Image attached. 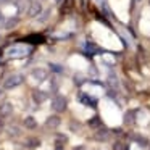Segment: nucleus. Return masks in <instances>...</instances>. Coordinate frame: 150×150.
<instances>
[{
    "label": "nucleus",
    "instance_id": "obj_16",
    "mask_svg": "<svg viewBox=\"0 0 150 150\" xmlns=\"http://www.w3.org/2000/svg\"><path fill=\"white\" fill-rule=\"evenodd\" d=\"M16 23H18V20H8L7 23H5V28H7V29H11V28L16 26Z\"/></svg>",
    "mask_w": 150,
    "mask_h": 150
},
{
    "label": "nucleus",
    "instance_id": "obj_8",
    "mask_svg": "<svg viewBox=\"0 0 150 150\" xmlns=\"http://www.w3.org/2000/svg\"><path fill=\"white\" fill-rule=\"evenodd\" d=\"M45 126H47V127H52V129L58 127V126H60V118H58V116H50V118H47Z\"/></svg>",
    "mask_w": 150,
    "mask_h": 150
},
{
    "label": "nucleus",
    "instance_id": "obj_3",
    "mask_svg": "<svg viewBox=\"0 0 150 150\" xmlns=\"http://www.w3.org/2000/svg\"><path fill=\"white\" fill-rule=\"evenodd\" d=\"M40 13H42V5H40L39 2H34V4L29 7V16L36 18V16H39Z\"/></svg>",
    "mask_w": 150,
    "mask_h": 150
},
{
    "label": "nucleus",
    "instance_id": "obj_5",
    "mask_svg": "<svg viewBox=\"0 0 150 150\" xmlns=\"http://www.w3.org/2000/svg\"><path fill=\"white\" fill-rule=\"evenodd\" d=\"M79 100L84 105H89V107H95V105H97V100H95V98H91L86 94H79Z\"/></svg>",
    "mask_w": 150,
    "mask_h": 150
},
{
    "label": "nucleus",
    "instance_id": "obj_6",
    "mask_svg": "<svg viewBox=\"0 0 150 150\" xmlns=\"http://www.w3.org/2000/svg\"><path fill=\"white\" fill-rule=\"evenodd\" d=\"M107 137H108V129H105V127L98 129L97 132L94 134V139L98 140V142H102V140H107Z\"/></svg>",
    "mask_w": 150,
    "mask_h": 150
},
{
    "label": "nucleus",
    "instance_id": "obj_2",
    "mask_svg": "<svg viewBox=\"0 0 150 150\" xmlns=\"http://www.w3.org/2000/svg\"><path fill=\"white\" fill-rule=\"evenodd\" d=\"M66 98L65 97H62V95H58V97H55L52 100V108L55 111H58V113H62V111H65L66 110Z\"/></svg>",
    "mask_w": 150,
    "mask_h": 150
},
{
    "label": "nucleus",
    "instance_id": "obj_4",
    "mask_svg": "<svg viewBox=\"0 0 150 150\" xmlns=\"http://www.w3.org/2000/svg\"><path fill=\"white\" fill-rule=\"evenodd\" d=\"M11 111H13V105L10 102H5L0 105V116H8V115H11Z\"/></svg>",
    "mask_w": 150,
    "mask_h": 150
},
{
    "label": "nucleus",
    "instance_id": "obj_18",
    "mask_svg": "<svg viewBox=\"0 0 150 150\" xmlns=\"http://www.w3.org/2000/svg\"><path fill=\"white\" fill-rule=\"evenodd\" d=\"M113 149H115V150H126V149H124V145H123L121 142H116V144L113 145Z\"/></svg>",
    "mask_w": 150,
    "mask_h": 150
},
{
    "label": "nucleus",
    "instance_id": "obj_7",
    "mask_svg": "<svg viewBox=\"0 0 150 150\" xmlns=\"http://www.w3.org/2000/svg\"><path fill=\"white\" fill-rule=\"evenodd\" d=\"M40 145V140L37 137H28L24 140V147H29V149H36V147Z\"/></svg>",
    "mask_w": 150,
    "mask_h": 150
},
{
    "label": "nucleus",
    "instance_id": "obj_22",
    "mask_svg": "<svg viewBox=\"0 0 150 150\" xmlns=\"http://www.w3.org/2000/svg\"><path fill=\"white\" fill-rule=\"evenodd\" d=\"M0 129H2V123H0Z\"/></svg>",
    "mask_w": 150,
    "mask_h": 150
},
{
    "label": "nucleus",
    "instance_id": "obj_11",
    "mask_svg": "<svg viewBox=\"0 0 150 150\" xmlns=\"http://www.w3.org/2000/svg\"><path fill=\"white\" fill-rule=\"evenodd\" d=\"M24 126H26L28 129H34V127L37 126V123L33 116H28V118H24Z\"/></svg>",
    "mask_w": 150,
    "mask_h": 150
},
{
    "label": "nucleus",
    "instance_id": "obj_9",
    "mask_svg": "<svg viewBox=\"0 0 150 150\" xmlns=\"http://www.w3.org/2000/svg\"><path fill=\"white\" fill-rule=\"evenodd\" d=\"M33 76L37 79V81H44V79L47 78V71H45V69H42V68H36L33 71Z\"/></svg>",
    "mask_w": 150,
    "mask_h": 150
},
{
    "label": "nucleus",
    "instance_id": "obj_13",
    "mask_svg": "<svg viewBox=\"0 0 150 150\" xmlns=\"http://www.w3.org/2000/svg\"><path fill=\"white\" fill-rule=\"evenodd\" d=\"M28 42H44V37H42V36H37V34H34V36H29Z\"/></svg>",
    "mask_w": 150,
    "mask_h": 150
},
{
    "label": "nucleus",
    "instance_id": "obj_19",
    "mask_svg": "<svg viewBox=\"0 0 150 150\" xmlns=\"http://www.w3.org/2000/svg\"><path fill=\"white\" fill-rule=\"evenodd\" d=\"M5 23V20H4V16H2V15H0V26H2V24Z\"/></svg>",
    "mask_w": 150,
    "mask_h": 150
},
{
    "label": "nucleus",
    "instance_id": "obj_12",
    "mask_svg": "<svg viewBox=\"0 0 150 150\" xmlns=\"http://www.w3.org/2000/svg\"><path fill=\"white\" fill-rule=\"evenodd\" d=\"M71 7H73V0H65V4H63V7H62V11L63 13H68V11L71 10Z\"/></svg>",
    "mask_w": 150,
    "mask_h": 150
},
{
    "label": "nucleus",
    "instance_id": "obj_26",
    "mask_svg": "<svg viewBox=\"0 0 150 150\" xmlns=\"http://www.w3.org/2000/svg\"><path fill=\"white\" fill-rule=\"evenodd\" d=\"M0 40H2V39H0Z\"/></svg>",
    "mask_w": 150,
    "mask_h": 150
},
{
    "label": "nucleus",
    "instance_id": "obj_15",
    "mask_svg": "<svg viewBox=\"0 0 150 150\" xmlns=\"http://www.w3.org/2000/svg\"><path fill=\"white\" fill-rule=\"evenodd\" d=\"M89 126H92V127H98L100 126V120H98V116H94L91 121H89Z\"/></svg>",
    "mask_w": 150,
    "mask_h": 150
},
{
    "label": "nucleus",
    "instance_id": "obj_1",
    "mask_svg": "<svg viewBox=\"0 0 150 150\" xmlns=\"http://www.w3.org/2000/svg\"><path fill=\"white\" fill-rule=\"evenodd\" d=\"M24 78L21 74H10L7 79L4 81V87L5 89H13V87H18L20 84H23Z\"/></svg>",
    "mask_w": 150,
    "mask_h": 150
},
{
    "label": "nucleus",
    "instance_id": "obj_25",
    "mask_svg": "<svg viewBox=\"0 0 150 150\" xmlns=\"http://www.w3.org/2000/svg\"><path fill=\"white\" fill-rule=\"evenodd\" d=\"M149 4H150V0H149Z\"/></svg>",
    "mask_w": 150,
    "mask_h": 150
},
{
    "label": "nucleus",
    "instance_id": "obj_20",
    "mask_svg": "<svg viewBox=\"0 0 150 150\" xmlns=\"http://www.w3.org/2000/svg\"><path fill=\"white\" fill-rule=\"evenodd\" d=\"M134 2H136V4H137V2H142V0H134Z\"/></svg>",
    "mask_w": 150,
    "mask_h": 150
},
{
    "label": "nucleus",
    "instance_id": "obj_23",
    "mask_svg": "<svg viewBox=\"0 0 150 150\" xmlns=\"http://www.w3.org/2000/svg\"><path fill=\"white\" fill-rule=\"evenodd\" d=\"M57 2H62V0H57Z\"/></svg>",
    "mask_w": 150,
    "mask_h": 150
},
{
    "label": "nucleus",
    "instance_id": "obj_24",
    "mask_svg": "<svg viewBox=\"0 0 150 150\" xmlns=\"http://www.w3.org/2000/svg\"><path fill=\"white\" fill-rule=\"evenodd\" d=\"M0 95H2V91H0Z\"/></svg>",
    "mask_w": 150,
    "mask_h": 150
},
{
    "label": "nucleus",
    "instance_id": "obj_10",
    "mask_svg": "<svg viewBox=\"0 0 150 150\" xmlns=\"http://www.w3.org/2000/svg\"><path fill=\"white\" fill-rule=\"evenodd\" d=\"M33 97H34V102H36V103H42V102L47 98V95H45V92L34 91V92H33Z\"/></svg>",
    "mask_w": 150,
    "mask_h": 150
},
{
    "label": "nucleus",
    "instance_id": "obj_14",
    "mask_svg": "<svg viewBox=\"0 0 150 150\" xmlns=\"http://www.w3.org/2000/svg\"><path fill=\"white\" fill-rule=\"evenodd\" d=\"M124 123H127V124L134 123V111H129V113H126V116H124Z\"/></svg>",
    "mask_w": 150,
    "mask_h": 150
},
{
    "label": "nucleus",
    "instance_id": "obj_21",
    "mask_svg": "<svg viewBox=\"0 0 150 150\" xmlns=\"http://www.w3.org/2000/svg\"><path fill=\"white\" fill-rule=\"evenodd\" d=\"M74 150H82V149H74Z\"/></svg>",
    "mask_w": 150,
    "mask_h": 150
},
{
    "label": "nucleus",
    "instance_id": "obj_17",
    "mask_svg": "<svg viewBox=\"0 0 150 150\" xmlns=\"http://www.w3.org/2000/svg\"><path fill=\"white\" fill-rule=\"evenodd\" d=\"M8 134H10V136H18V134H20V131H18V127L11 126L10 129H8Z\"/></svg>",
    "mask_w": 150,
    "mask_h": 150
}]
</instances>
